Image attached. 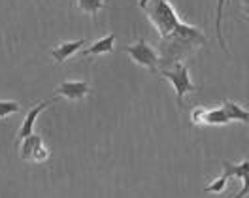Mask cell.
<instances>
[{
    "label": "cell",
    "instance_id": "13",
    "mask_svg": "<svg viewBox=\"0 0 249 198\" xmlns=\"http://www.w3.org/2000/svg\"><path fill=\"white\" fill-rule=\"evenodd\" d=\"M223 6H225V0H217V10H215V31H217V36H219V46L223 47V51H227V53H229V49H227V42H225V38H223V34H221Z\"/></svg>",
    "mask_w": 249,
    "mask_h": 198
},
{
    "label": "cell",
    "instance_id": "14",
    "mask_svg": "<svg viewBox=\"0 0 249 198\" xmlns=\"http://www.w3.org/2000/svg\"><path fill=\"white\" fill-rule=\"evenodd\" d=\"M17 111H21V106L17 102H14V100H0V121L4 117L12 115V113H17Z\"/></svg>",
    "mask_w": 249,
    "mask_h": 198
},
{
    "label": "cell",
    "instance_id": "16",
    "mask_svg": "<svg viewBox=\"0 0 249 198\" xmlns=\"http://www.w3.org/2000/svg\"><path fill=\"white\" fill-rule=\"evenodd\" d=\"M206 111H208V108H196V109H193V113H191V119L195 125H206Z\"/></svg>",
    "mask_w": 249,
    "mask_h": 198
},
{
    "label": "cell",
    "instance_id": "19",
    "mask_svg": "<svg viewBox=\"0 0 249 198\" xmlns=\"http://www.w3.org/2000/svg\"><path fill=\"white\" fill-rule=\"evenodd\" d=\"M248 23H249V21H248Z\"/></svg>",
    "mask_w": 249,
    "mask_h": 198
},
{
    "label": "cell",
    "instance_id": "9",
    "mask_svg": "<svg viewBox=\"0 0 249 198\" xmlns=\"http://www.w3.org/2000/svg\"><path fill=\"white\" fill-rule=\"evenodd\" d=\"M223 109L227 111V115L231 117V121L249 123V111H248V109H244L240 104L231 102V100H225V102H223Z\"/></svg>",
    "mask_w": 249,
    "mask_h": 198
},
{
    "label": "cell",
    "instance_id": "6",
    "mask_svg": "<svg viewBox=\"0 0 249 198\" xmlns=\"http://www.w3.org/2000/svg\"><path fill=\"white\" fill-rule=\"evenodd\" d=\"M89 92V85L85 81H64L57 87V96L68 100H79Z\"/></svg>",
    "mask_w": 249,
    "mask_h": 198
},
{
    "label": "cell",
    "instance_id": "3",
    "mask_svg": "<svg viewBox=\"0 0 249 198\" xmlns=\"http://www.w3.org/2000/svg\"><path fill=\"white\" fill-rule=\"evenodd\" d=\"M124 53H128L132 57V61L136 64H140L143 68H147L149 72H159V53H157L153 46L149 42H145L143 38H140L134 46L124 47Z\"/></svg>",
    "mask_w": 249,
    "mask_h": 198
},
{
    "label": "cell",
    "instance_id": "15",
    "mask_svg": "<svg viewBox=\"0 0 249 198\" xmlns=\"http://www.w3.org/2000/svg\"><path fill=\"white\" fill-rule=\"evenodd\" d=\"M227 181H229V178H227V176H221L217 180H213L210 185H206L204 191H206V193H223L225 187H227Z\"/></svg>",
    "mask_w": 249,
    "mask_h": 198
},
{
    "label": "cell",
    "instance_id": "2",
    "mask_svg": "<svg viewBox=\"0 0 249 198\" xmlns=\"http://www.w3.org/2000/svg\"><path fill=\"white\" fill-rule=\"evenodd\" d=\"M159 74H160V77L168 79L172 83V87L176 91V98H178V106L183 104V96H185L187 92L196 91V87L193 85L191 76H189V68L181 61L174 62V66H172L170 70H159Z\"/></svg>",
    "mask_w": 249,
    "mask_h": 198
},
{
    "label": "cell",
    "instance_id": "12",
    "mask_svg": "<svg viewBox=\"0 0 249 198\" xmlns=\"http://www.w3.org/2000/svg\"><path fill=\"white\" fill-rule=\"evenodd\" d=\"M78 8L83 14L94 17L102 8H106V0H78Z\"/></svg>",
    "mask_w": 249,
    "mask_h": 198
},
{
    "label": "cell",
    "instance_id": "10",
    "mask_svg": "<svg viewBox=\"0 0 249 198\" xmlns=\"http://www.w3.org/2000/svg\"><path fill=\"white\" fill-rule=\"evenodd\" d=\"M249 172V161H244L240 164H231L227 161H223V176H227L229 180L231 178H244L246 174Z\"/></svg>",
    "mask_w": 249,
    "mask_h": 198
},
{
    "label": "cell",
    "instance_id": "17",
    "mask_svg": "<svg viewBox=\"0 0 249 198\" xmlns=\"http://www.w3.org/2000/svg\"><path fill=\"white\" fill-rule=\"evenodd\" d=\"M248 195H249V172L242 178V189H240V193L234 198H246Z\"/></svg>",
    "mask_w": 249,
    "mask_h": 198
},
{
    "label": "cell",
    "instance_id": "4",
    "mask_svg": "<svg viewBox=\"0 0 249 198\" xmlns=\"http://www.w3.org/2000/svg\"><path fill=\"white\" fill-rule=\"evenodd\" d=\"M21 159L23 161H36V162H42L49 157V151L44 145V140L38 134H31V136L23 138L21 140Z\"/></svg>",
    "mask_w": 249,
    "mask_h": 198
},
{
    "label": "cell",
    "instance_id": "11",
    "mask_svg": "<svg viewBox=\"0 0 249 198\" xmlns=\"http://www.w3.org/2000/svg\"><path fill=\"white\" fill-rule=\"evenodd\" d=\"M227 123H231V117L227 115L223 106L206 111V125H227Z\"/></svg>",
    "mask_w": 249,
    "mask_h": 198
},
{
    "label": "cell",
    "instance_id": "5",
    "mask_svg": "<svg viewBox=\"0 0 249 198\" xmlns=\"http://www.w3.org/2000/svg\"><path fill=\"white\" fill-rule=\"evenodd\" d=\"M59 100V96L57 98H53V100H46V102H40V104H36V106L32 108L31 111L27 113V117H25V121H23V125H21V128H19V132H17V136H19V140H23V138L31 136L32 130H34V125H36V119H38V115L46 109L47 106H51L53 102H57Z\"/></svg>",
    "mask_w": 249,
    "mask_h": 198
},
{
    "label": "cell",
    "instance_id": "18",
    "mask_svg": "<svg viewBox=\"0 0 249 198\" xmlns=\"http://www.w3.org/2000/svg\"><path fill=\"white\" fill-rule=\"evenodd\" d=\"M246 2H248V6H249V0H246Z\"/></svg>",
    "mask_w": 249,
    "mask_h": 198
},
{
    "label": "cell",
    "instance_id": "1",
    "mask_svg": "<svg viewBox=\"0 0 249 198\" xmlns=\"http://www.w3.org/2000/svg\"><path fill=\"white\" fill-rule=\"evenodd\" d=\"M140 8L149 17L160 42L170 53L183 55L206 44V36L196 27L179 21L170 0H140Z\"/></svg>",
    "mask_w": 249,
    "mask_h": 198
},
{
    "label": "cell",
    "instance_id": "8",
    "mask_svg": "<svg viewBox=\"0 0 249 198\" xmlns=\"http://www.w3.org/2000/svg\"><path fill=\"white\" fill-rule=\"evenodd\" d=\"M113 44H115V36L108 34L102 40H96L93 46L83 49V57H93V55H102V53H111L113 51Z\"/></svg>",
    "mask_w": 249,
    "mask_h": 198
},
{
    "label": "cell",
    "instance_id": "7",
    "mask_svg": "<svg viewBox=\"0 0 249 198\" xmlns=\"http://www.w3.org/2000/svg\"><path fill=\"white\" fill-rule=\"evenodd\" d=\"M83 46H85V38L76 40V42H64V44H61V46L53 47L51 55H53V59H55L57 64H61V62H64L66 59L74 57Z\"/></svg>",
    "mask_w": 249,
    "mask_h": 198
}]
</instances>
